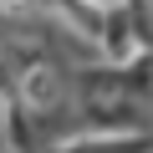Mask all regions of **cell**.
Returning a JSON list of instances; mask_svg holds the SVG:
<instances>
[{
    "mask_svg": "<svg viewBox=\"0 0 153 153\" xmlns=\"http://www.w3.org/2000/svg\"><path fill=\"white\" fill-rule=\"evenodd\" d=\"M97 5H123V0H97Z\"/></svg>",
    "mask_w": 153,
    "mask_h": 153,
    "instance_id": "1",
    "label": "cell"
}]
</instances>
